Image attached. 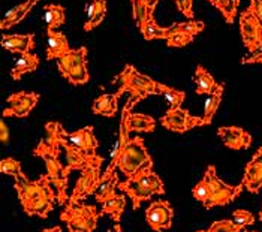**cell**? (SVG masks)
I'll list each match as a JSON object with an SVG mask.
<instances>
[{
    "instance_id": "1",
    "label": "cell",
    "mask_w": 262,
    "mask_h": 232,
    "mask_svg": "<svg viewBox=\"0 0 262 232\" xmlns=\"http://www.w3.org/2000/svg\"><path fill=\"white\" fill-rule=\"evenodd\" d=\"M14 187L17 191L23 212L27 216H39L45 219L53 212L57 192L53 189L50 177L40 175L38 180L32 181L24 174L14 177Z\"/></svg>"
},
{
    "instance_id": "2",
    "label": "cell",
    "mask_w": 262,
    "mask_h": 232,
    "mask_svg": "<svg viewBox=\"0 0 262 232\" xmlns=\"http://www.w3.org/2000/svg\"><path fill=\"white\" fill-rule=\"evenodd\" d=\"M117 189L130 198L134 210H138L144 201H150L155 195L165 194L161 177L155 173L153 168L142 170L137 175L120 181Z\"/></svg>"
},
{
    "instance_id": "3",
    "label": "cell",
    "mask_w": 262,
    "mask_h": 232,
    "mask_svg": "<svg viewBox=\"0 0 262 232\" xmlns=\"http://www.w3.org/2000/svg\"><path fill=\"white\" fill-rule=\"evenodd\" d=\"M33 156H38L45 162L47 175L50 177L53 186L57 189V202L60 205H66L69 201V196H68L69 178L64 177V165L60 162V150L50 147L45 142V139H42L33 149Z\"/></svg>"
},
{
    "instance_id": "4",
    "label": "cell",
    "mask_w": 262,
    "mask_h": 232,
    "mask_svg": "<svg viewBox=\"0 0 262 232\" xmlns=\"http://www.w3.org/2000/svg\"><path fill=\"white\" fill-rule=\"evenodd\" d=\"M116 168L126 178L137 175L142 170L153 168V159L148 153L144 139L140 136L130 138L116 160Z\"/></svg>"
},
{
    "instance_id": "5",
    "label": "cell",
    "mask_w": 262,
    "mask_h": 232,
    "mask_svg": "<svg viewBox=\"0 0 262 232\" xmlns=\"http://www.w3.org/2000/svg\"><path fill=\"white\" fill-rule=\"evenodd\" d=\"M116 81L120 82V89L117 90L119 96H121L124 92H129L130 97H137L138 100H142L151 95H161L159 82L138 72L132 65H126L124 69L116 77Z\"/></svg>"
},
{
    "instance_id": "6",
    "label": "cell",
    "mask_w": 262,
    "mask_h": 232,
    "mask_svg": "<svg viewBox=\"0 0 262 232\" xmlns=\"http://www.w3.org/2000/svg\"><path fill=\"white\" fill-rule=\"evenodd\" d=\"M99 214L101 213H98V208L95 205H89L84 202L74 205L66 204L60 214V220L66 223L69 232H93L96 229Z\"/></svg>"
},
{
    "instance_id": "7",
    "label": "cell",
    "mask_w": 262,
    "mask_h": 232,
    "mask_svg": "<svg viewBox=\"0 0 262 232\" xmlns=\"http://www.w3.org/2000/svg\"><path fill=\"white\" fill-rule=\"evenodd\" d=\"M59 71L72 86H82L89 82L90 75L87 69V48H71L68 54L57 60Z\"/></svg>"
},
{
    "instance_id": "8",
    "label": "cell",
    "mask_w": 262,
    "mask_h": 232,
    "mask_svg": "<svg viewBox=\"0 0 262 232\" xmlns=\"http://www.w3.org/2000/svg\"><path fill=\"white\" fill-rule=\"evenodd\" d=\"M204 177L207 178L208 184H210V191L211 195L207 199L205 204H202L205 208H213V207H222V205H228L231 204L238 195L242 194V191L244 189L243 183H240L238 186H231L228 183L222 181L217 174H216V168L213 165H210L205 171Z\"/></svg>"
},
{
    "instance_id": "9",
    "label": "cell",
    "mask_w": 262,
    "mask_h": 232,
    "mask_svg": "<svg viewBox=\"0 0 262 232\" xmlns=\"http://www.w3.org/2000/svg\"><path fill=\"white\" fill-rule=\"evenodd\" d=\"M101 165H89L84 170H81L80 178L77 180L75 189L71 195L68 204L74 205L84 201L87 196L96 194L99 183H101Z\"/></svg>"
},
{
    "instance_id": "10",
    "label": "cell",
    "mask_w": 262,
    "mask_h": 232,
    "mask_svg": "<svg viewBox=\"0 0 262 232\" xmlns=\"http://www.w3.org/2000/svg\"><path fill=\"white\" fill-rule=\"evenodd\" d=\"M61 149H64L66 152V160L68 163L64 165V177L69 178V174L75 170H84L85 166L89 165H101L103 163V157L96 155H92V153H87L84 150L78 149L77 145L71 144L68 141V138H64L61 141Z\"/></svg>"
},
{
    "instance_id": "11",
    "label": "cell",
    "mask_w": 262,
    "mask_h": 232,
    "mask_svg": "<svg viewBox=\"0 0 262 232\" xmlns=\"http://www.w3.org/2000/svg\"><path fill=\"white\" fill-rule=\"evenodd\" d=\"M161 124L171 132L184 134L190 129L201 128L202 117L192 116L187 110L183 108H176V110H168L165 113V116L161 118Z\"/></svg>"
},
{
    "instance_id": "12",
    "label": "cell",
    "mask_w": 262,
    "mask_h": 232,
    "mask_svg": "<svg viewBox=\"0 0 262 232\" xmlns=\"http://www.w3.org/2000/svg\"><path fill=\"white\" fill-rule=\"evenodd\" d=\"M174 210L168 201H155L145 210V220L155 232H162L172 226Z\"/></svg>"
},
{
    "instance_id": "13",
    "label": "cell",
    "mask_w": 262,
    "mask_h": 232,
    "mask_svg": "<svg viewBox=\"0 0 262 232\" xmlns=\"http://www.w3.org/2000/svg\"><path fill=\"white\" fill-rule=\"evenodd\" d=\"M8 107L3 110V117H20L24 118L27 117L32 110L38 105L39 102V95L38 93H29V92H18L9 95L8 99Z\"/></svg>"
},
{
    "instance_id": "14",
    "label": "cell",
    "mask_w": 262,
    "mask_h": 232,
    "mask_svg": "<svg viewBox=\"0 0 262 232\" xmlns=\"http://www.w3.org/2000/svg\"><path fill=\"white\" fill-rule=\"evenodd\" d=\"M240 33L244 47L250 51L262 42V23L247 8L240 14Z\"/></svg>"
},
{
    "instance_id": "15",
    "label": "cell",
    "mask_w": 262,
    "mask_h": 232,
    "mask_svg": "<svg viewBox=\"0 0 262 232\" xmlns=\"http://www.w3.org/2000/svg\"><path fill=\"white\" fill-rule=\"evenodd\" d=\"M140 100L137 97H130L127 99L123 111H121V116L124 117L126 120V128L130 132H153L155 128H156V121L151 116H147V114H135L132 113V108L135 107V103H138Z\"/></svg>"
},
{
    "instance_id": "16",
    "label": "cell",
    "mask_w": 262,
    "mask_h": 232,
    "mask_svg": "<svg viewBox=\"0 0 262 232\" xmlns=\"http://www.w3.org/2000/svg\"><path fill=\"white\" fill-rule=\"evenodd\" d=\"M242 183L250 194H259L262 189V147L256 150L252 160L246 165Z\"/></svg>"
},
{
    "instance_id": "17",
    "label": "cell",
    "mask_w": 262,
    "mask_h": 232,
    "mask_svg": "<svg viewBox=\"0 0 262 232\" xmlns=\"http://www.w3.org/2000/svg\"><path fill=\"white\" fill-rule=\"evenodd\" d=\"M217 135L221 136V139L223 141V145L231 150H246L252 144V135L238 126L219 128Z\"/></svg>"
},
{
    "instance_id": "18",
    "label": "cell",
    "mask_w": 262,
    "mask_h": 232,
    "mask_svg": "<svg viewBox=\"0 0 262 232\" xmlns=\"http://www.w3.org/2000/svg\"><path fill=\"white\" fill-rule=\"evenodd\" d=\"M68 141L74 145H77L78 149L87 152V153H92V155H96L98 152V147H99V142L95 136V131H93V126H85L82 129H78L75 132H69L68 135Z\"/></svg>"
},
{
    "instance_id": "19",
    "label": "cell",
    "mask_w": 262,
    "mask_h": 232,
    "mask_svg": "<svg viewBox=\"0 0 262 232\" xmlns=\"http://www.w3.org/2000/svg\"><path fill=\"white\" fill-rule=\"evenodd\" d=\"M0 45L14 54H26L32 53L35 45V36L32 33L27 35H3Z\"/></svg>"
},
{
    "instance_id": "20",
    "label": "cell",
    "mask_w": 262,
    "mask_h": 232,
    "mask_svg": "<svg viewBox=\"0 0 262 232\" xmlns=\"http://www.w3.org/2000/svg\"><path fill=\"white\" fill-rule=\"evenodd\" d=\"M71 51V47L68 44L66 36L57 32V30H47V60H54V58L63 57Z\"/></svg>"
},
{
    "instance_id": "21",
    "label": "cell",
    "mask_w": 262,
    "mask_h": 232,
    "mask_svg": "<svg viewBox=\"0 0 262 232\" xmlns=\"http://www.w3.org/2000/svg\"><path fill=\"white\" fill-rule=\"evenodd\" d=\"M38 2H39V0H24L23 3L14 6L12 9H9V11L5 14L2 23H0V29H2V30H6V29H11V27L17 26L21 19L24 18V17L33 9V6H35Z\"/></svg>"
},
{
    "instance_id": "22",
    "label": "cell",
    "mask_w": 262,
    "mask_h": 232,
    "mask_svg": "<svg viewBox=\"0 0 262 232\" xmlns=\"http://www.w3.org/2000/svg\"><path fill=\"white\" fill-rule=\"evenodd\" d=\"M39 66V57L33 53H26L20 54V57L17 58V61L14 63L12 69H11V78L14 81L21 79L23 75L35 72Z\"/></svg>"
},
{
    "instance_id": "23",
    "label": "cell",
    "mask_w": 262,
    "mask_h": 232,
    "mask_svg": "<svg viewBox=\"0 0 262 232\" xmlns=\"http://www.w3.org/2000/svg\"><path fill=\"white\" fill-rule=\"evenodd\" d=\"M120 96L117 93H103L93 100L92 110L95 114L105 117H114L117 113V105H119Z\"/></svg>"
},
{
    "instance_id": "24",
    "label": "cell",
    "mask_w": 262,
    "mask_h": 232,
    "mask_svg": "<svg viewBox=\"0 0 262 232\" xmlns=\"http://www.w3.org/2000/svg\"><path fill=\"white\" fill-rule=\"evenodd\" d=\"M106 15V0H90L87 6V19L84 23V30L92 32L101 24Z\"/></svg>"
},
{
    "instance_id": "25",
    "label": "cell",
    "mask_w": 262,
    "mask_h": 232,
    "mask_svg": "<svg viewBox=\"0 0 262 232\" xmlns=\"http://www.w3.org/2000/svg\"><path fill=\"white\" fill-rule=\"evenodd\" d=\"M223 93H225V84H217L216 90L208 95L205 100V107H204V116H202V126H207L213 121V118L216 116L219 105L222 102Z\"/></svg>"
},
{
    "instance_id": "26",
    "label": "cell",
    "mask_w": 262,
    "mask_h": 232,
    "mask_svg": "<svg viewBox=\"0 0 262 232\" xmlns=\"http://www.w3.org/2000/svg\"><path fill=\"white\" fill-rule=\"evenodd\" d=\"M155 9H156V5L151 8V11L148 14V18L140 29V33L147 40H153V39H165L166 40L168 35H169V29L168 27L163 29L161 26H158V23L155 19Z\"/></svg>"
},
{
    "instance_id": "27",
    "label": "cell",
    "mask_w": 262,
    "mask_h": 232,
    "mask_svg": "<svg viewBox=\"0 0 262 232\" xmlns=\"http://www.w3.org/2000/svg\"><path fill=\"white\" fill-rule=\"evenodd\" d=\"M193 82L196 84V90H195L196 95H211L217 87L216 79L201 65L196 66V71L193 75Z\"/></svg>"
},
{
    "instance_id": "28",
    "label": "cell",
    "mask_w": 262,
    "mask_h": 232,
    "mask_svg": "<svg viewBox=\"0 0 262 232\" xmlns=\"http://www.w3.org/2000/svg\"><path fill=\"white\" fill-rule=\"evenodd\" d=\"M119 175H117V171L114 174L111 175H102L101 183H99V187L95 194V199L98 202L103 204L105 201L111 199L113 196H116V189L119 187Z\"/></svg>"
},
{
    "instance_id": "29",
    "label": "cell",
    "mask_w": 262,
    "mask_h": 232,
    "mask_svg": "<svg viewBox=\"0 0 262 232\" xmlns=\"http://www.w3.org/2000/svg\"><path fill=\"white\" fill-rule=\"evenodd\" d=\"M64 18H66V12L61 5L50 3L43 6V21L47 30H56L61 24H64Z\"/></svg>"
},
{
    "instance_id": "30",
    "label": "cell",
    "mask_w": 262,
    "mask_h": 232,
    "mask_svg": "<svg viewBox=\"0 0 262 232\" xmlns=\"http://www.w3.org/2000/svg\"><path fill=\"white\" fill-rule=\"evenodd\" d=\"M126 208V196L124 195H116L111 199L105 201L102 204V213L110 216L116 223H120L123 212Z\"/></svg>"
},
{
    "instance_id": "31",
    "label": "cell",
    "mask_w": 262,
    "mask_h": 232,
    "mask_svg": "<svg viewBox=\"0 0 262 232\" xmlns=\"http://www.w3.org/2000/svg\"><path fill=\"white\" fill-rule=\"evenodd\" d=\"M159 0H130L132 5V17L138 27V30L142 27V24L148 18V14L155 5H158Z\"/></svg>"
},
{
    "instance_id": "32",
    "label": "cell",
    "mask_w": 262,
    "mask_h": 232,
    "mask_svg": "<svg viewBox=\"0 0 262 232\" xmlns=\"http://www.w3.org/2000/svg\"><path fill=\"white\" fill-rule=\"evenodd\" d=\"M68 132L63 129L61 123L59 121H48L45 124V142L56 149V150H60L61 149V141L66 138Z\"/></svg>"
},
{
    "instance_id": "33",
    "label": "cell",
    "mask_w": 262,
    "mask_h": 232,
    "mask_svg": "<svg viewBox=\"0 0 262 232\" xmlns=\"http://www.w3.org/2000/svg\"><path fill=\"white\" fill-rule=\"evenodd\" d=\"M216 9L221 11L225 21L228 24H232L237 17V11L240 6V0H208Z\"/></svg>"
},
{
    "instance_id": "34",
    "label": "cell",
    "mask_w": 262,
    "mask_h": 232,
    "mask_svg": "<svg viewBox=\"0 0 262 232\" xmlns=\"http://www.w3.org/2000/svg\"><path fill=\"white\" fill-rule=\"evenodd\" d=\"M159 90H161V95L165 96V100L168 102L169 110L182 108L184 97H186V93L183 90H177V89L169 87V86H165L162 82H159Z\"/></svg>"
},
{
    "instance_id": "35",
    "label": "cell",
    "mask_w": 262,
    "mask_h": 232,
    "mask_svg": "<svg viewBox=\"0 0 262 232\" xmlns=\"http://www.w3.org/2000/svg\"><path fill=\"white\" fill-rule=\"evenodd\" d=\"M171 29L174 32H183V33H189L192 36H196L198 33H201L202 30L205 29V26H204L202 21L189 19V21H184V23H176V24H172Z\"/></svg>"
},
{
    "instance_id": "36",
    "label": "cell",
    "mask_w": 262,
    "mask_h": 232,
    "mask_svg": "<svg viewBox=\"0 0 262 232\" xmlns=\"http://www.w3.org/2000/svg\"><path fill=\"white\" fill-rule=\"evenodd\" d=\"M169 29V35L166 38V45L171 47V48H183L186 45H189L195 36L189 35V33H183V32H174L171 29V26L168 27Z\"/></svg>"
},
{
    "instance_id": "37",
    "label": "cell",
    "mask_w": 262,
    "mask_h": 232,
    "mask_svg": "<svg viewBox=\"0 0 262 232\" xmlns=\"http://www.w3.org/2000/svg\"><path fill=\"white\" fill-rule=\"evenodd\" d=\"M0 173L5 175H11V177H18L24 174L21 170V163L18 160H15L14 157H6L2 159L0 162Z\"/></svg>"
},
{
    "instance_id": "38",
    "label": "cell",
    "mask_w": 262,
    "mask_h": 232,
    "mask_svg": "<svg viewBox=\"0 0 262 232\" xmlns=\"http://www.w3.org/2000/svg\"><path fill=\"white\" fill-rule=\"evenodd\" d=\"M242 229V225L235 223L234 220H217L204 232H240Z\"/></svg>"
},
{
    "instance_id": "39",
    "label": "cell",
    "mask_w": 262,
    "mask_h": 232,
    "mask_svg": "<svg viewBox=\"0 0 262 232\" xmlns=\"http://www.w3.org/2000/svg\"><path fill=\"white\" fill-rule=\"evenodd\" d=\"M192 195H193V198H195L196 201H200L201 204H205V202H207V199H208L210 195H211V191H210V184H208V181H207L205 177H204L201 181L192 189Z\"/></svg>"
},
{
    "instance_id": "40",
    "label": "cell",
    "mask_w": 262,
    "mask_h": 232,
    "mask_svg": "<svg viewBox=\"0 0 262 232\" xmlns=\"http://www.w3.org/2000/svg\"><path fill=\"white\" fill-rule=\"evenodd\" d=\"M232 220L238 225H242L243 228H246L247 225H253L255 223V217L253 214L247 210H235L232 213Z\"/></svg>"
},
{
    "instance_id": "41",
    "label": "cell",
    "mask_w": 262,
    "mask_h": 232,
    "mask_svg": "<svg viewBox=\"0 0 262 232\" xmlns=\"http://www.w3.org/2000/svg\"><path fill=\"white\" fill-rule=\"evenodd\" d=\"M243 65H252V63H262V42L259 45H256L253 50H250L247 53V56H244L242 60Z\"/></svg>"
},
{
    "instance_id": "42",
    "label": "cell",
    "mask_w": 262,
    "mask_h": 232,
    "mask_svg": "<svg viewBox=\"0 0 262 232\" xmlns=\"http://www.w3.org/2000/svg\"><path fill=\"white\" fill-rule=\"evenodd\" d=\"M179 11L187 19H195V14H193V0H174Z\"/></svg>"
},
{
    "instance_id": "43",
    "label": "cell",
    "mask_w": 262,
    "mask_h": 232,
    "mask_svg": "<svg viewBox=\"0 0 262 232\" xmlns=\"http://www.w3.org/2000/svg\"><path fill=\"white\" fill-rule=\"evenodd\" d=\"M249 9L256 15V18L262 23V0H250Z\"/></svg>"
},
{
    "instance_id": "44",
    "label": "cell",
    "mask_w": 262,
    "mask_h": 232,
    "mask_svg": "<svg viewBox=\"0 0 262 232\" xmlns=\"http://www.w3.org/2000/svg\"><path fill=\"white\" fill-rule=\"evenodd\" d=\"M0 141H2V144H8V141H9V129L3 118L0 121Z\"/></svg>"
},
{
    "instance_id": "45",
    "label": "cell",
    "mask_w": 262,
    "mask_h": 232,
    "mask_svg": "<svg viewBox=\"0 0 262 232\" xmlns=\"http://www.w3.org/2000/svg\"><path fill=\"white\" fill-rule=\"evenodd\" d=\"M40 232H61L60 226H54V228H50V229H43Z\"/></svg>"
},
{
    "instance_id": "46",
    "label": "cell",
    "mask_w": 262,
    "mask_h": 232,
    "mask_svg": "<svg viewBox=\"0 0 262 232\" xmlns=\"http://www.w3.org/2000/svg\"><path fill=\"white\" fill-rule=\"evenodd\" d=\"M113 232H123L120 223H116V225H114V229H113Z\"/></svg>"
},
{
    "instance_id": "47",
    "label": "cell",
    "mask_w": 262,
    "mask_h": 232,
    "mask_svg": "<svg viewBox=\"0 0 262 232\" xmlns=\"http://www.w3.org/2000/svg\"><path fill=\"white\" fill-rule=\"evenodd\" d=\"M259 219H261V222H262V208H261V213H259Z\"/></svg>"
},
{
    "instance_id": "48",
    "label": "cell",
    "mask_w": 262,
    "mask_h": 232,
    "mask_svg": "<svg viewBox=\"0 0 262 232\" xmlns=\"http://www.w3.org/2000/svg\"><path fill=\"white\" fill-rule=\"evenodd\" d=\"M240 232H242V231H240ZM246 232H256V231H246Z\"/></svg>"
},
{
    "instance_id": "49",
    "label": "cell",
    "mask_w": 262,
    "mask_h": 232,
    "mask_svg": "<svg viewBox=\"0 0 262 232\" xmlns=\"http://www.w3.org/2000/svg\"><path fill=\"white\" fill-rule=\"evenodd\" d=\"M198 232H204V231H198Z\"/></svg>"
}]
</instances>
